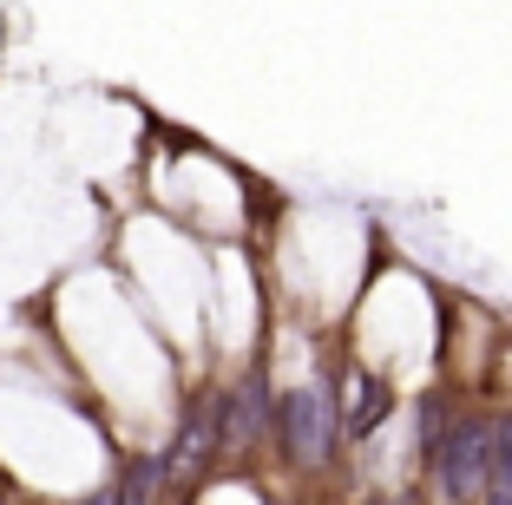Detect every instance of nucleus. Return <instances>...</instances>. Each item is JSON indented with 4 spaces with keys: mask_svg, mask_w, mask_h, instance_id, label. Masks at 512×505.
Returning <instances> with one entry per match:
<instances>
[{
    "mask_svg": "<svg viewBox=\"0 0 512 505\" xmlns=\"http://www.w3.org/2000/svg\"><path fill=\"white\" fill-rule=\"evenodd\" d=\"M493 453H499V427L493 420H460V427L440 440V453H434V486L447 492V499H473L480 479L493 473Z\"/></svg>",
    "mask_w": 512,
    "mask_h": 505,
    "instance_id": "obj_1",
    "label": "nucleus"
},
{
    "mask_svg": "<svg viewBox=\"0 0 512 505\" xmlns=\"http://www.w3.org/2000/svg\"><path fill=\"white\" fill-rule=\"evenodd\" d=\"M283 440L302 466L329 460V440H335V414H329V394L322 387H296L283 401Z\"/></svg>",
    "mask_w": 512,
    "mask_h": 505,
    "instance_id": "obj_2",
    "label": "nucleus"
},
{
    "mask_svg": "<svg viewBox=\"0 0 512 505\" xmlns=\"http://www.w3.org/2000/svg\"><path fill=\"white\" fill-rule=\"evenodd\" d=\"M211 440H217L211 414H191V420H184V433H178V446H171V473H197V466L211 460Z\"/></svg>",
    "mask_w": 512,
    "mask_h": 505,
    "instance_id": "obj_3",
    "label": "nucleus"
},
{
    "mask_svg": "<svg viewBox=\"0 0 512 505\" xmlns=\"http://www.w3.org/2000/svg\"><path fill=\"white\" fill-rule=\"evenodd\" d=\"M256 420H263V381L250 374V381H243L237 394L224 401V433H230V440H250Z\"/></svg>",
    "mask_w": 512,
    "mask_h": 505,
    "instance_id": "obj_4",
    "label": "nucleus"
},
{
    "mask_svg": "<svg viewBox=\"0 0 512 505\" xmlns=\"http://www.w3.org/2000/svg\"><path fill=\"white\" fill-rule=\"evenodd\" d=\"M381 414H388V387H381V381H362V401H355V414H348V427H355V433H368V427H375Z\"/></svg>",
    "mask_w": 512,
    "mask_h": 505,
    "instance_id": "obj_5",
    "label": "nucleus"
},
{
    "mask_svg": "<svg viewBox=\"0 0 512 505\" xmlns=\"http://www.w3.org/2000/svg\"><path fill=\"white\" fill-rule=\"evenodd\" d=\"M493 505H512V420L499 427V453H493Z\"/></svg>",
    "mask_w": 512,
    "mask_h": 505,
    "instance_id": "obj_6",
    "label": "nucleus"
},
{
    "mask_svg": "<svg viewBox=\"0 0 512 505\" xmlns=\"http://www.w3.org/2000/svg\"><path fill=\"white\" fill-rule=\"evenodd\" d=\"M151 486H158V460H145L132 479H125V505H145V499H151Z\"/></svg>",
    "mask_w": 512,
    "mask_h": 505,
    "instance_id": "obj_7",
    "label": "nucleus"
}]
</instances>
